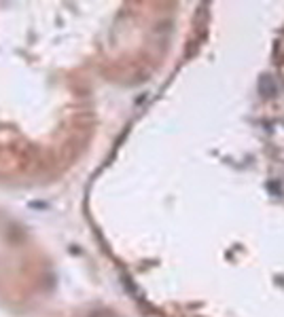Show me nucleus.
<instances>
[{
  "label": "nucleus",
  "instance_id": "f257e3e1",
  "mask_svg": "<svg viewBox=\"0 0 284 317\" xmlns=\"http://www.w3.org/2000/svg\"><path fill=\"white\" fill-rule=\"evenodd\" d=\"M259 91H261L263 97H274L276 95V83L271 76H263L259 81Z\"/></svg>",
  "mask_w": 284,
  "mask_h": 317
},
{
  "label": "nucleus",
  "instance_id": "f03ea898",
  "mask_svg": "<svg viewBox=\"0 0 284 317\" xmlns=\"http://www.w3.org/2000/svg\"><path fill=\"white\" fill-rule=\"evenodd\" d=\"M94 317H111V315H108V313H95Z\"/></svg>",
  "mask_w": 284,
  "mask_h": 317
}]
</instances>
